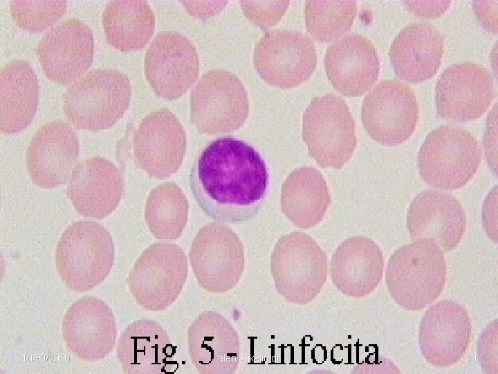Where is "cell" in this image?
I'll return each instance as SVG.
<instances>
[{
	"label": "cell",
	"instance_id": "obj_12",
	"mask_svg": "<svg viewBox=\"0 0 498 374\" xmlns=\"http://www.w3.org/2000/svg\"><path fill=\"white\" fill-rule=\"evenodd\" d=\"M254 66L268 84L291 88L306 82L314 72L317 53L307 35L290 30L266 33L256 43Z\"/></svg>",
	"mask_w": 498,
	"mask_h": 374
},
{
	"label": "cell",
	"instance_id": "obj_22",
	"mask_svg": "<svg viewBox=\"0 0 498 374\" xmlns=\"http://www.w3.org/2000/svg\"><path fill=\"white\" fill-rule=\"evenodd\" d=\"M123 189V178L118 168L105 158L94 157L75 166L66 195L80 215L101 219L116 208Z\"/></svg>",
	"mask_w": 498,
	"mask_h": 374
},
{
	"label": "cell",
	"instance_id": "obj_8",
	"mask_svg": "<svg viewBox=\"0 0 498 374\" xmlns=\"http://www.w3.org/2000/svg\"><path fill=\"white\" fill-rule=\"evenodd\" d=\"M187 274V261L178 244L157 242L145 249L136 261L128 286L136 303L149 311L167 308L178 297Z\"/></svg>",
	"mask_w": 498,
	"mask_h": 374
},
{
	"label": "cell",
	"instance_id": "obj_31",
	"mask_svg": "<svg viewBox=\"0 0 498 374\" xmlns=\"http://www.w3.org/2000/svg\"><path fill=\"white\" fill-rule=\"evenodd\" d=\"M356 12L355 1L307 0L304 7L306 29L315 39L329 42L351 28Z\"/></svg>",
	"mask_w": 498,
	"mask_h": 374
},
{
	"label": "cell",
	"instance_id": "obj_34",
	"mask_svg": "<svg viewBox=\"0 0 498 374\" xmlns=\"http://www.w3.org/2000/svg\"><path fill=\"white\" fill-rule=\"evenodd\" d=\"M478 357L486 373H497V319L482 331L478 341Z\"/></svg>",
	"mask_w": 498,
	"mask_h": 374
},
{
	"label": "cell",
	"instance_id": "obj_18",
	"mask_svg": "<svg viewBox=\"0 0 498 374\" xmlns=\"http://www.w3.org/2000/svg\"><path fill=\"white\" fill-rule=\"evenodd\" d=\"M62 335L67 349L82 361H98L113 350L117 337L111 307L94 296L73 302L62 320Z\"/></svg>",
	"mask_w": 498,
	"mask_h": 374
},
{
	"label": "cell",
	"instance_id": "obj_20",
	"mask_svg": "<svg viewBox=\"0 0 498 374\" xmlns=\"http://www.w3.org/2000/svg\"><path fill=\"white\" fill-rule=\"evenodd\" d=\"M407 228L412 242L432 240L446 253L456 247L465 232V213L454 196L425 190L409 206Z\"/></svg>",
	"mask_w": 498,
	"mask_h": 374
},
{
	"label": "cell",
	"instance_id": "obj_4",
	"mask_svg": "<svg viewBox=\"0 0 498 374\" xmlns=\"http://www.w3.org/2000/svg\"><path fill=\"white\" fill-rule=\"evenodd\" d=\"M130 99L131 83L126 74L98 68L69 86L63 110L77 129L98 132L113 125L127 109Z\"/></svg>",
	"mask_w": 498,
	"mask_h": 374
},
{
	"label": "cell",
	"instance_id": "obj_9",
	"mask_svg": "<svg viewBox=\"0 0 498 374\" xmlns=\"http://www.w3.org/2000/svg\"><path fill=\"white\" fill-rule=\"evenodd\" d=\"M248 111L245 86L228 71L207 72L192 90L191 122L201 134L234 132L244 124Z\"/></svg>",
	"mask_w": 498,
	"mask_h": 374
},
{
	"label": "cell",
	"instance_id": "obj_26",
	"mask_svg": "<svg viewBox=\"0 0 498 374\" xmlns=\"http://www.w3.org/2000/svg\"><path fill=\"white\" fill-rule=\"evenodd\" d=\"M117 353L123 372L129 374L168 373L174 355L167 331L149 319L127 326L118 339Z\"/></svg>",
	"mask_w": 498,
	"mask_h": 374
},
{
	"label": "cell",
	"instance_id": "obj_37",
	"mask_svg": "<svg viewBox=\"0 0 498 374\" xmlns=\"http://www.w3.org/2000/svg\"><path fill=\"white\" fill-rule=\"evenodd\" d=\"M403 3L413 14L433 19L439 17L446 10L450 1H405Z\"/></svg>",
	"mask_w": 498,
	"mask_h": 374
},
{
	"label": "cell",
	"instance_id": "obj_13",
	"mask_svg": "<svg viewBox=\"0 0 498 374\" xmlns=\"http://www.w3.org/2000/svg\"><path fill=\"white\" fill-rule=\"evenodd\" d=\"M496 93L490 71L479 64L461 62L446 68L435 87L439 116L454 122H468L483 115Z\"/></svg>",
	"mask_w": 498,
	"mask_h": 374
},
{
	"label": "cell",
	"instance_id": "obj_19",
	"mask_svg": "<svg viewBox=\"0 0 498 374\" xmlns=\"http://www.w3.org/2000/svg\"><path fill=\"white\" fill-rule=\"evenodd\" d=\"M79 141L73 128L62 121L42 125L33 136L26 155L32 181L42 188L66 184L79 158Z\"/></svg>",
	"mask_w": 498,
	"mask_h": 374
},
{
	"label": "cell",
	"instance_id": "obj_32",
	"mask_svg": "<svg viewBox=\"0 0 498 374\" xmlns=\"http://www.w3.org/2000/svg\"><path fill=\"white\" fill-rule=\"evenodd\" d=\"M66 4L65 0H12L10 10L13 21L20 28L41 32L64 15Z\"/></svg>",
	"mask_w": 498,
	"mask_h": 374
},
{
	"label": "cell",
	"instance_id": "obj_10",
	"mask_svg": "<svg viewBox=\"0 0 498 374\" xmlns=\"http://www.w3.org/2000/svg\"><path fill=\"white\" fill-rule=\"evenodd\" d=\"M190 259L198 283L212 293L234 288L244 269L241 241L230 227L220 222H210L199 229L191 245Z\"/></svg>",
	"mask_w": 498,
	"mask_h": 374
},
{
	"label": "cell",
	"instance_id": "obj_6",
	"mask_svg": "<svg viewBox=\"0 0 498 374\" xmlns=\"http://www.w3.org/2000/svg\"><path fill=\"white\" fill-rule=\"evenodd\" d=\"M327 256L308 234L293 231L281 237L270 257L278 293L288 302L306 305L320 294L327 278Z\"/></svg>",
	"mask_w": 498,
	"mask_h": 374
},
{
	"label": "cell",
	"instance_id": "obj_3",
	"mask_svg": "<svg viewBox=\"0 0 498 374\" xmlns=\"http://www.w3.org/2000/svg\"><path fill=\"white\" fill-rule=\"evenodd\" d=\"M114 260V244L108 230L98 222L71 223L59 238L55 265L62 281L79 292L90 291L109 274Z\"/></svg>",
	"mask_w": 498,
	"mask_h": 374
},
{
	"label": "cell",
	"instance_id": "obj_35",
	"mask_svg": "<svg viewBox=\"0 0 498 374\" xmlns=\"http://www.w3.org/2000/svg\"><path fill=\"white\" fill-rule=\"evenodd\" d=\"M483 136L485 154L491 169L497 172V107L495 103L486 120Z\"/></svg>",
	"mask_w": 498,
	"mask_h": 374
},
{
	"label": "cell",
	"instance_id": "obj_23",
	"mask_svg": "<svg viewBox=\"0 0 498 374\" xmlns=\"http://www.w3.org/2000/svg\"><path fill=\"white\" fill-rule=\"evenodd\" d=\"M324 66L333 87L347 96L363 95L379 74V60L374 44L356 33L347 34L327 47Z\"/></svg>",
	"mask_w": 498,
	"mask_h": 374
},
{
	"label": "cell",
	"instance_id": "obj_25",
	"mask_svg": "<svg viewBox=\"0 0 498 374\" xmlns=\"http://www.w3.org/2000/svg\"><path fill=\"white\" fill-rule=\"evenodd\" d=\"M444 52V37L432 24L416 21L405 26L395 37L389 57L396 74L418 83L438 71Z\"/></svg>",
	"mask_w": 498,
	"mask_h": 374
},
{
	"label": "cell",
	"instance_id": "obj_30",
	"mask_svg": "<svg viewBox=\"0 0 498 374\" xmlns=\"http://www.w3.org/2000/svg\"><path fill=\"white\" fill-rule=\"evenodd\" d=\"M188 210V201L182 190L174 183H165L149 193L145 204V221L156 238L176 239L185 227Z\"/></svg>",
	"mask_w": 498,
	"mask_h": 374
},
{
	"label": "cell",
	"instance_id": "obj_29",
	"mask_svg": "<svg viewBox=\"0 0 498 374\" xmlns=\"http://www.w3.org/2000/svg\"><path fill=\"white\" fill-rule=\"evenodd\" d=\"M102 21L107 42L121 51L145 47L155 26L154 11L145 0L110 1L104 7Z\"/></svg>",
	"mask_w": 498,
	"mask_h": 374
},
{
	"label": "cell",
	"instance_id": "obj_17",
	"mask_svg": "<svg viewBox=\"0 0 498 374\" xmlns=\"http://www.w3.org/2000/svg\"><path fill=\"white\" fill-rule=\"evenodd\" d=\"M93 50L90 27L81 19L73 17L46 33L37 44L36 53L48 78L66 84L89 69Z\"/></svg>",
	"mask_w": 498,
	"mask_h": 374
},
{
	"label": "cell",
	"instance_id": "obj_27",
	"mask_svg": "<svg viewBox=\"0 0 498 374\" xmlns=\"http://www.w3.org/2000/svg\"><path fill=\"white\" fill-rule=\"evenodd\" d=\"M39 103V84L31 65L15 60L0 73V131L12 134L24 130L33 121Z\"/></svg>",
	"mask_w": 498,
	"mask_h": 374
},
{
	"label": "cell",
	"instance_id": "obj_16",
	"mask_svg": "<svg viewBox=\"0 0 498 374\" xmlns=\"http://www.w3.org/2000/svg\"><path fill=\"white\" fill-rule=\"evenodd\" d=\"M472 319L461 304L441 300L425 312L418 343L425 359L436 367H449L463 357L470 341Z\"/></svg>",
	"mask_w": 498,
	"mask_h": 374
},
{
	"label": "cell",
	"instance_id": "obj_7",
	"mask_svg": "<svg viewBox=\"0 0 498 374\" xmlns=\"http://www.w3.org/2000/svg\"><path fill=\"white\" fill-rule=\"evenodd\" d=\"M302 139L322 168L340 169L351 159L356 122L345 100L333 93L313 98L303 115Z\"/></svg>",
	"mask_w": 498,
	"mask_h": 374
},
{
	"label": "cell",
	"instance_id": "obj_21",
	"mask_svg": "<svg viewBox=\"0 0 498 374\" xmlns=\"http://www.w3.org/2000/svg\"><path fill=\"white\" fill-rule=\"evenodd\" d=\"M192 364L201 374H231L239 362V337L231 323L215 311H203L187 333Z\"/></svg>",
	"mask_w": 498,
	"mask_h": 374
},
{
	"label": "cell",
	"instance_id": "obj_5",
	"mask_svg": "<svg viewBox=\"0 0 498 374\" xmlns=\"http://www.w3.org/2000/svg\"><path fill=\"white\" fill-rule=\"evenodd\" d=\"M481 152L468 130L441 125L425 137L417 157L419 174L429 186L442 190L464 186L477 172Z\"/></svg>",
	"mask_w": 498,
	"mask_h": 374
},
{
	"label": "cell",
	"instance_id": "obj_39",
	"mask_svg": "<svg viewBox=\"0 0 498 374\" xmlns=\"http://www.w3.org/2000/svg\"><path fill=\"white\" fill-rule=\"evenodd\" d=\"M228 1H183L187 11L198 17L205 18L216 14L220 11Z\"/></svg>",
	"mask_w": 498,
	"mask_h": 374
},
{
	"label": "cell",
	"instance_id": "obj_36",
	"mask_svg": "<svg viewBox=\"0 0 498 374\" xmlns=\"http://www.w3.org/2000/svg\"><path fill=\"white\" fill-rule=\"evenodd\" d=\"M473 11L478 21L491 33H497L498 0L474 1Z\"/></svg>",
	"mask_w": 498,
	"mask_h": 374
},
{
	"label": "cell",
	"instance_id": "obj_1",
	"mask_svg": "<svg viewBox=\"0 0 498 374\" xmlns=\"http://www.w3.org/2000/svg\"><path fill=\"white\" fill-rule=\"evenodd\" d=\"M268 183L264 159L255 148L232 137L211 142L190 173L196 201L209 216L230 220L255 208Z\"/></svg>",
	"mask_w": 498,
	"mask_h": 374
},
{
	"label": "cell",
	"instance_id": "obj_15",
	"mask_svg": "<svg viewBox=\"0 0 498 374\" xmlns=\"http://www.w3.org/2000/svg\"><path fill=\"white\" fill-rule=\"evenodd\" d=\"M185 131L177 117L163 108L147 115L133 138L138 166L156 179H165L180 168L186 151Z\"/></svg>",
	"mask_w": 498,
	"mask_h": 374
},
{
	"label": "cell",
	"instance_id": "obj_38",
	"mask_svg": "<svg viewBox=\"0 0 498 374\" xmlns=\"http://www.w3.org/2000/svg\"><path fill=\"white\" fill-rule=\"evenodd\" d=\"M497 187L490 192L483 205V221L486 232L497 242Z\"/></svg>",
	"mask_w": 498,
	"mask_h": 374
},
{
	"label": "cell",
	"instance_id": "obj_28",
	"mask_svg": "<svg viewBox=\"0 0 498 374\" xmlns=\"http://www.w3.org/2000/svg\"><path fill=\"white\" fill-rule=\"evenodd\" d=\"M330 204L326 181L313 167L296 168L282 184V211L299 228L309 229L318 224Z\"/></svg>",
	"mask_w": 498,
	"mask_h": 374
},
{
	"label": "cell",
	"instance_id": "obj_11",
	"mask_svg": "<svg viewBox=\"0 0 498 374\" xmlns=\"http://www.w3.org/2000/svg\"><path fill=\"white\" fill-rule=\"evenodd\" d=\"M418 104L414 90L396 79L378 83L364 98L361 119L367 134L384 145L404 143L414 132Z\"/></svg>",
	"mask_w": 498,
	"mask_h": 374
},
{
	"label": "cell",
	"instance_id": "obj_2",
	"mask_svg": "<svg viewBox=\"0 0 498 374\" xmlns=\"http://www.w3.org/2000/svg\"><path fill=\"white\" fill-rule=\"evenodd\" d=\"M444 253L430 239L413 241L397 249L389 259L385 282L396 304L420 310L437 299L445 284Z\"/></svg>",
	"mask_w": 498,
	"mask_h": 374
},
{
	"label": "cell",
	"instance_id": "obj_24",
	"mask_svg": "<svg viewBox=\"0 0 498 374\" xmlns=\"http://www.w3.org/2000/svg\"><path fill=\"white\" fill-rule=\"evenodd\" d=\"M383 253L375 241L364 236L350 237L335 249L330 275L335 287L353 298L364 297L378 285L383 276Z\"/></svg>",
	"mask_w": 498,
	"mask_h": 374
},
{
	"label": "cell",
	"instance_id": "obj_14",
	"mask_svg": "<svg viewBox=\"0 0 498 374\" xmlns=\"http://www.w3.org/2000/svg\"><path fill=\"white\" fill-rule=\"evenodd\" d=\"M145 77L155 93L167 100L181 97L196 81L199 60L194 44L176 31L158 33L145 57Z\"/></svg>",
	"mask_w": 498,
	"mask_h": 374
},
{
	"label": "cell",
	"instance_id": "obj_33",
	"mask_svg": "<svg viewBox=\"0 0 498 374\" xmlns=\"http://www.w3.org/2000/svg\"><path fill=\"white\" fill-rule=\"evenodd\" d=\"M289 3L290 1H240L246 17L263 30L280 20Z\"/></svg>",
	"mask_w": 498,
	"mask_h": 374
}]
</instances>
